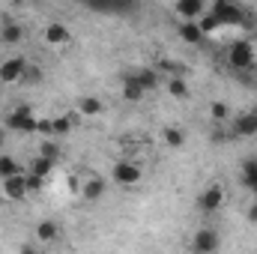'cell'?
Segmentation results:
<instances>
[{
    "mask_svg": "<svg viewBox=\"0 0 257 254\" xmlns=\"http://www.w3.org/2000/svg\"><path fill=\"white\" fill-rule=\"evenodd\" d=\"M132 78L141 84V90H144V93H150V90H156V87H159V69H153V66L135 69V72H132Z\"/></svg>",
    "mask_w": 257,
    "mask_h": 254,
    "instance_id": "16",
    "label": "cell"
},
{
    "mask_svg": "<svg viewBox=\"0 0 257 254\" xmlns=\"http://www.w3.org/2000/svg\"><path fill=\"white\" fill-rule=\"evenodd\" d=\"M174 12H177L183 21H197V18L206 12V3H203V0H177Z\"/></svg>",
    "mask_w": 257,
    "mask_h": 254,
    "instance_id": "14",
    "label": "cell"
},
{
    "mask_svg": "<svg viewBox=\"0 0 257 254\" xmlns=\"http://www.w3.org/2000/svg\"><path fill=\"white\" fill-rule=\"evenodd\" d=\"M18 254H39V248H36V245H33V239H30V242H24V245L18 248Z\"/></svg>",
    "mask_w": 257,
    "mask_h": 254,
    "instance_id": "30",
    "label": "cell"
},
{
    "mask_svg": "<svg viewBox=\"0 0 257 254\" xmlns=\"http://www.w3.org/2000/svg\"><path fill=\"white\" fill-rule=\"evenodd\" d=\"M33 239H36V242H42V245L57 242V239H60V224H57V221H51V218L39 221V224H36V230H33Z\"/></svg>",
    "mask_w": 257,
    "mask_h": 254,
    "instance_id": "13",
    "label": "cell"
},
{
    "mask_svg": "<svg viewBox=\"0 0 257 254\" xmlns=\"http://www.w3.org/2000/svg\"><path fill=\"white\" fill-rule=\"evenodd\" d=\"M144 96H147V93L141 90V84H138L132 75H126V78H123V99H126V102H141Z\"/></svg>",
    "mask_w": 257,
    "mask_h": 254,
    "instance_id": "24",
    "label": "cell"
},
{
    "mask_svg": "<svg viewBox=\"0 0 257 254\" xmlns=\"http://www.w3.org/2000/svg\"><path fill=\"white\" fill-rule=\"evenodd\" d=\"M168 93H171L174 99H189V96H192L186 78H171V81H168Z\"/></svg>",
    "mask_w": 257,
    "mask_h": 254,
    "instance_id": "25",
    "label": "cell"
},
{
    "mask_svg": "<svg viewBox=\"0 0 257 254\" xmlns=\"http://www.w3.org/2000/svg\"><path fill=\"white\" fill-rule=\"evenodd\" d=\"M162 144L168 150H183L186 147V132L180 126H165L162 129Z\"/></svg>",
    "mask_w": 257,
    "mask_h": 254,
    "instance_id": "18",
    "label": "cell"
},
{
    "mask_svg": "<svg viewBox=\"0 0 257 254\" xmlns=\"http://www.w3.org/2000/svg\"><path fill=\"white\" fill-rule=\"evenodd\" d=\"M177 33H180V39H183L186 45H200V42H203V30L197 27V21H183Z\"/></svg>",
    "mask_w": 257,
    "mask_h": 254,
    "instance_id": "19",
    "label": "cell"
},
{
    "mask_svg": "<svg viewBox=\"0 0 257 254\" xmlns=\"http://www.w3.org/2000/svg\"><path fill=\"white\" fill-rule=\"evenodd\" d=\"M105 191H108V186H105V180H102V177H87V180L81 183V197H84L87 203L102 200V197H105Z\"/></svg>",
    "mask_w": 257,
    "mask_h": 254,
    "instance_id": "11",
    "label": "cell"
},
{
    "mask_svg": "<svg viewBox=\"0 0 257 254\" xmlns=\"http://www.w3.org/2000/svg\"><path fill=\"white\" fill-rule=\"evenodd\" d=\"M248 221H251V224H257V200L248 206Z\"/></svg>",
    "mask_w": 257,
    "mask_h": 254,
    "instance_id": "31",
    "label": "cell"
},
{
    "mask_svg": "<svg viewBox=\"0 0 257 254\" xmlns=\"http://www.w3.org/2000/svg\"><path fill=\"white\" fill-rule=\"evenodd\" d=\"M218 245H221V239H218V230H212V227H200V230L192 233V251L215 254Z\"/></svg>",
    "mask_w": 257,
    "mask_h": 254,
    "instance_id": "5",
    "label": "cell"
},
{
    "mask_svg": "<svg viewBox=\"0 0 257 254\" xmlns=\"http://www.w3.org/2000/svg\"><path fill=\"white\" fill-rule=\"evenodd\" d=\"M24 81H27V84H39V81H42V66L27 63V72H24Z\"/></svg>",
    "mask_w": 257,
    "mask_h": 254,
    "instance_id": "28",
    "label": "cell"
},
{
    "mask_svg": "<svg viewBox=\"0 0 257 254\" xmlns=\"http://www.w3.org/2000/svg\"><path fill=\"white\" fill-rule=\"evenodd\" d=\"M3 126L9 129V132H21V135H30V132H36V126H39V117L33 114V108H30V105H15V108L6 114Z\"/></svg>",
    "mask_w": 257,
    "mask_h": 254,
    "instance_id": "1",
    "label": "cell"
},
{
    "mask_svg": "<svg viewBox=\"0 0 257 254\" xmlns=\"http://www.w3.org/2000/svg\"><path fill=\"white\" fill-rule=\"evenodd\" d=\"M42 39H45L51 48H66V45L72 42V30H69V24H63V21H51V24H45Z\"/></svg>",
    "mask_w": 257,
    "mask_h": 254,
    "instance_id": "7",
    "label": "cell"
},
{
    "mask_svg": "<svg viewBox=\"0 0 257 254\" xmlns=\"http://www.w3.org/2000/svg\"><path fill=\"white\" fill-rule=\"evenodd\" d=\"M189 254H200V251H192V248H189Z\"/></svg>",
    "mask_w": 257,
    "mask_h": 254,
    "instance_id": "34",
    "label": "cell"
},
{
    "mask_svg": "<svg viewBox=\"0 0 257 254\" xmlns=\"http://www.w3.org/2000/svg\"><path fill=\"white\" fill-rule=\"evenodd\" d=\"M197 27H200V30H203V36H206V33H212V30H215V27H221V24L215 21V15H212V12H203V15L197 18Z\"/></svg>",
    "mask_w": 257,
    "mask_h": 254,
    "instance_id": "27",
    "label": "cell"
},
{
    "mask_svg": "<svg viewBox=\"0 0 257 254\" xmlns=\"http://www.w3.org/2000/svg\"><path fill=\"white\" fill-rule=\"evenodd\" d=\"M0 183H3V180H0ZM0 200H3V191H0Z\"/></svg>",
    "mask_w": 257,
    "mask_h": 254,
    "instance_id": "35",
    "label": "cell"
},
{
    "mask_svg": "<svg viewBox=\"0 0 257 254\" xmlns=\"http://www.w3.org/2000/svg\"><path fill=\"white\" fill-rule=\"evenodd\" d=\"M233 138H254L257 135V111H242L230 120Z\"/></svg>",
    "mask_w": 257,
    "mask_h": 254,
    "instance_id": "9",
    "label": "cell"
},
{
    "mask_svg": "<svg viewBox=\"0 0 257 254\" xmlns=\"http://www.w3.org/2000/svg\"><path fill=\"white\" fill-rule=\"evenodd\" d=\"M36 132H45V135H48V132H51V120H39Z\"/></svg>",
    "mask_w": 257,
    "mask_h": 254,
    "instance_id": "32",
    "label": "cell"
},
{
    "mask_svg": "<svg viewBox=\"0 0 257 254\" xmlns=\"http://www.w3.org/2000/svg\"><path fill=\"white\" fill-rule=\"evenodd\" d=\"M54 168H57V165H54L51 159H42V156H33V159H30V171H27V174H33V177H39V180H45V177H48V174H51Z\"/></svg>",
    "mask_w": 257,
    "mask_h": 254,
    "instance_id": "22",
    "label": "cell"
},
{
    "mask_svg": "<svg viewBox=\"0 0 257 254\" xmlns=\"http://www.w3.org/2000/svg\"><path fill=\"white\" fill-rule=\"evenodd\" d=\"M0 191H3V200H24L30 191H27V174H18V177H9L0 183Z\"/></svg>",
    "mask_w": 257,
    "mask_h": 254,
    "instance_id": "10",
    "label": "cell"
},
{
    "mask_svg": "<svg viewBox=\"0 0 257 254\" xmlns=\"http://www.w3.org/2000/svg\"><path fill=\"white\" fill-rule=\"evenodd\" d=\"M209 120H212V123H218V126L230 123V120H233L230 105H227V102H212V105H209Z\"/></svg>",
    "mask_w": 257,
    "mask_h": 254,
    "instance_id": "21",
    "label": "cell"
},
{
    "mask_svg": "<svg viewBox=\"0 0 257 254\" xmlns=\"http://www.w3.org/2000/svg\"><path fill=\"white\" fill-rule=\"evenodd\" d=\"M197 206H200V212H218L224 206V189L218 183L206 186V189L197 194Z\"/></svg>",
    "mask_w": 257,
    "mask_h": 254,
    "instance_id": "6",
    "label": "cell"
},
{
    "mask_svg": "<svg viewBox=\"0 0 257 254\" xmlns=\"http://www.w3.org/2000/svg\"><path fill=\"white\" fill-rule=\"evenodd\" d=\"M24 72H27L24 57H9L0 63V84H18V81H24Z\"/></svg>",
    "mask_w": 257,
    "mask_h": 254,
    "instance_id": "8",
    "label": "cell"
},
{
    "mask_svg": "<svg viewBox=\"0 0 257 254\" xmlns=\"http://www.w3.org/2000/svg\"><path fill=\"white\" fill-rule=\"evenodd\" d=\"M227 66L236 69V72L251 69V66H254V45H251L248 39H236V42H230V48H227Z\"/></svg>",
    "mask_w": 257,
    "mask_h": 254,
    "instance_id": "2",
    "label": "cell"
},
{
    "mask_svg": "<svg viewBox=\"0 0 257 254\" xmlns=\"http://www.w3.org/2000/svg\"><path fill=\"white\" fill-rule=\"evenodd\" d=\"M75 120H78V114H63V117H51V135L54 138H63L72 132L75 126Z\"/></svg>",
    "mask_w": 257,
    "mask_h": 254,
    "instance_id": "20",
    "label": "cell"
},
{
    "mask_svg": "<svg viewBox=\"0 0 257 254\" xmlns=\"http://www.w3.org/2000/svg\"><path fill=\"white\" fill-rule=\"evenodd\" d=\"M42 183H45V180H39V177H33V174H27V191H30V194H36V191H42Z\"/></svg>",
    "mask_w": 257,
    "mask_h": 254,
    "instance_id": "29",
    "label": "cell"
},
{
    "mask_svg": "<svg viewBox=\"0 0 257 254\" xmlns=\"http://www.w3.org/2000/svg\"><path fill=\"white\" fill-rule=\"evenodd\" d=\"M18 174H24V168L18 165V159H12V156H0V180H9V177H18Z\"/></svg>",
    "mask_w": 257,
    "mask_h": 254,
    "instance_id": "23",
    "label": "cell"
},
{
    "mask_svg": "<svg viewBox=\"0 0 257 254\" xmlns=\"http://www.w3.org/2000/svg\"><path fill=\"white\" fill-rule=\"evenodd\" d=\"M3 141H6V129H0V144H3Z\"/></svg>",
    "mask_w": 257,
    "mask_h": 254,
    "instance_id": "33",
    "label": "cell"
},
{
    "mask_svg": "<svg viewBox=\"0 0 257 254\" xmlns=\"http://www.w3.org/2000/svg\"><path fill=\"white\" fill-rule=\"evenodd\" d=\"M39 156H42V159H51V162L57 165V162H60V144H57V141H42V144H39Z\"/></svg>",
    "mask_w": 257,
    "mask_h": 254,
    "instance_id": "26",
    "label": "cell"
},
{
    "mask_svg": "<svg viewBox=\"0 0 257 254\" xmlns=\"http://www.w3.org/2000/svg\"><path fill=\"white\" fill-rule=\"evenodd\" d=\"M111 177H114V183H120L123 189H135V186H141V180H144V168H141L138 162L120 159V162L114 165Z\"/></svg>",
    "mask_w": 257,
    "mask_h": 254,
    "instance_id": "3",
    "label": "cell"
},
{
    "mask_svg": "<svg viewBox=\"0 0 257 254\" xmlns=\"http://www.w3.org/2000/svg\"><path fill=\"white\" fill-rule=\"evenodd\" d=\"M239 183L251 191V194H254V200H257V159H245V162H242Z\"/></svg>",
    "mask_w": 257,
    "mask_h": 254,
    "instance_id": "17",
    "label": "cell"
},
{
    "mask_svg": "<svg viewBox=\"0 0 257 254\" xmlns=\"http://www.w3.org/2000/svg\"><path fill=\"white\" fill-rule=\"evenodd\" d=\"M209 12L215 15L218 24H242V21L248 18V12H245L239 3H233V0H215Z\"/></svg>",
    "mask_w": 257,
    "mask_h": 254,
    "instance_id": "4",
    "label": "cell"
},
{
    "mask_svg": "<svg viewBox=\"0 0 257 254\" xmlns=\"http://www.w3.org/2000/svg\"><path fill=\"white\" fill-rule=\"evenodd\" d=\"M21 39H24V24L6 18V21L0 24V42H3V45H18Z\"/></svg>",
    "mask_w": 257,
    "mask_h": 254,
    "instance_id": "15",
    "label": "cell"
},
{
    "mask_svg": "<svg viewBox=\"0 0 257 254\" xmlns=\"http://www.w3.org/2000/svg\"><path fill=\"white\" fill-rule=\"evenodd\" d=\"M75 111L81 114V117H102L105 114V102L99 99V96H78V105H75Z\"/></svg>",
    "mask_w": 257,
    "mask_h": 254,
    "instance_id": "12",
    "label": "cell"
}]
</instances>
